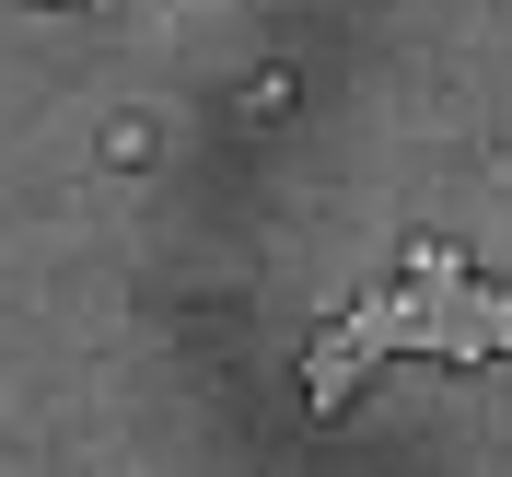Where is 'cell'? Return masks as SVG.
Returning a JSON list of instances; mask_svg holds the SVG:
<instances>
[{
  "label": "cell",
  "mask_w": 512,
  "mask_h": 477,
  "mask_svg": "<svg viewBox=\"0 0 512 477\" xmlns=\"http://www.w3.org/2000/svg\"><path fill=\"white\" fill-rule=\"evenodd\" d=\"M431 326H443V291H431V280H384V291H361V303H338V315L315 326V350H303V408L338 419L373 361L431 350Z\"/></svg>",
  "instance_id": "6da1fadb"
},
{
  "label": "cell",
  "mask_w": 512,
  "mask_h": 477,
  "mask_svg": "<svg viewBox=\"0 0 512 477\" xmlns=\"http://www.w3.org/2000/svg\"><path fill=\"white\" fill-rule=\"evenodd\" d=\"M408 280H431V291H443L431 361H512V291H478L454 245H408Z\"/></svg>",
  "instance_id": "7a4b0ae2"
},
{
  "label": "cell",
  "mask_w": 512,
  "mask_h": 477,
  "mask_svg": "<svg viewBox=\"0 0 512 477\" xmlns=\"http://www.w3.org/2000/svg\"><path fill=\"white\" fill-rule=\"evenodd\" d=\"M47 12H117V0H47Z\"/></svg>",
  "instance_id": "3957f363"
}]
</instances>
